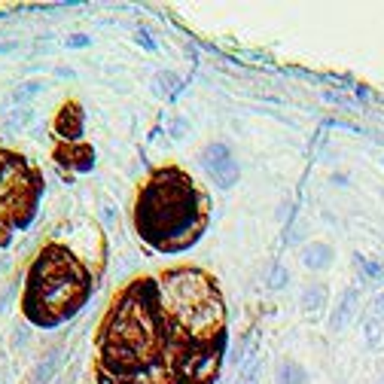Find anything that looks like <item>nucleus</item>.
I'll return each instance as SVG.
<instances>
[{"instance_id":"obj_1","label":"nucleus","mask_w":384,"mask_h":384,"mask_svg":"<svg viewBox=\"0 0 384 384\" xmlns=\"http://www.w3.org/2000/svg\"><path fill=\"white\" fill-rule=\"evenodd\" d=\"M138 226L159 247H183L196 238L201 217L198 196L189 180L177 171L156 177L138 201Z\"/></svg>"},{"instance_id":"obj_2","label":"nucleus","mask_w":384,"mask_h":384,"mask_svg":"<svg viewBox=\"0 0 384 384\" xmlns=\"http://www.w3.org/2000/svg\"><path fill=\"white\" fill-rule=\"evenodd\" d=\"M162 320L171 323L174 333H183L192 345H208L223 326V305L213 284L189 268L171 272L159 284Z\"/></svg>"},{"instance_id":"obj_3","label":"nucleus","mask_w":384,"mask_h":384,"mask_svg":"<svg viewBox=\"0 0 384 384\" xmlns=\"http://www.w3.org/2000/svg\"><path fill=\"white\" fill-rule=\"evenodd\" d=\"M31 308L40 320L55 323L76 311V305L83 302L86 290V275L83 268L71 263V256H64L61 251L46 253V259H40L34 268L31 281Z\"/></svg>"},{"instance_id":"obj_4","label":"nucleus","mask_w":384,"mask_h":384,"mask_svg":"<svg viewBox=\"0 0 384 384\" xmlns=\"http://www.w3.org/2000/svg\"><path fill=\"white\" fill-rule=\"evenodd\" d=\"M198 162L220 189H232L235 183H238V162L232 159V153H229V146L226 143H220V141L208 143L205 150H201Z\"/></svg>"},{"instance_id":"obj_5","label":"nucleus","mask_w":384,"mask_h":384,"mask_svg":"<svg viewBox=\"0 0 384 384\" xmlns=\"http://www.w3.org/2000/svg\"><path fill=\"white\" fill-rule=\"evenodd\" d=\"M360 305H363V293H360V287L351 284V287H345L342 293H338L335 308L330 311V333H345L348 326L357 320Z\"/></svg>"},{"instance_id":"obj_6","label":"nucleus","mask_w":384,"mask_h":384,"mask_svg":"<svg viewBox=\"0 0 384 384\" xmlns=\"http://www.w3.org/2000/svg\"><path fill=\"white\" fill-rule=\"evenodd\" d=\"M299 259L308 272H326V268H333V263H335V251H333V244H326V241H305L299 247Z\"/></svg>"},{"instance_id":"obj_7","label":"nucleus","mask_w":384,"mask_h":384,"mask_svg":"<svg viewBox=\"0 0 384 384\" xmlns=\"http://www.w3.org/2000/svg\"><path fill=\"white\" fill-rule=\"evenodd\" d=\"M64 348H49L46 357L37 360V366L31 369V375H28V384H52L55 375H59V369L64 363Z\"/></svg>"},{"instance_id":"obj_8","label":"nucleus","mask_w":384,"mask_h":384,"mask_svg":"<svg viewBox=\"0 0 384 384\" xmlns=\"http://www.w3.org/2000/svg\"><path fill=\"white\" fill-rule=\"evenodd\" d=\"M326 305H330V290L320 281H314V284H305L302 293H299V308L305 314H320Z\"/></svg>"},{"instance_id":"obj_9","label":"nucleus","mask_w":384,"mask_h":384,"mask_svg":"<svg viewBox=\"0 0 384 384\" xmlns=\"http://www.w3.org/2000/svg\"><path fill=\"white\" fill-rule=\"evenodd\" d=\"M275 384H311V372L296 360H281L275 366Z\"/></svg>"},{"instance_id":"obj_10","label":"nucleus","mask_w":384,"mask_h":384,"mask_svg":"<svg viewBox=\"0 0 384 384\" xmlns=\"http://www.w3.org/2000/svg\"><path fill=\"white\" fill-rule=\"evenodd\" d=\"M360 335H363L366 351H372V354H381V351H384V320L366 314L363 326H360Z\"/></svg>"},{"instance_id":"obj_11","label":"nucleus","mask_w":384,"mask_h":384,"mask_svg":"<svg viewBox=\"0 0 384 384\" xmlns=\"http://www.w3.org/2000/svg\"><path fill=\"white\" fill-rule=\"evenodd\" d=\"M59 134L64 141H76L83 134V116H80V110L76 107H64L61 110V116H59Z\"/></svg>"},{"instance_id":"obj_12","label":"nucleus","mask_w":384,"mask_h":384,"mask_svg":"<svg viewBox=\"0 0 384 384\" xmlns=\"http://www.w3.org/2000/svg\"><path fill=\"white\" fill-rule=\"evenodd\" d=\"M351 259H354V268L360 272V278H363V281H378V278H384V263H378V259H369V256H363V253H354Z\"/></svg>"},{"instance_id":"obj_13","label":"nucleus","mask_w":384,"mask_h":384,"mask_svg":"<svg viewBox=\"0 0 384 384\" xmlns=\"http://www.w3.org/2000/svg\"><path fill=\"white\" fill-rule=\"evenodd\" d=\"M180 86H183V83H180V76L174 71H162V74H156V80H153L156 95H174Z\"/></svg>"},{"instance_id":"obj_14","label":"nucleus","mask_w":384,"mask_h":384,"mask_svg":"<svg viewBox=\"0 0 384 384\" xmlns=\"http://www.w3.org/2000/svg\"><path fill=\"white\" fill-rule=\"evenodd\" d=\"M290 284V272L287 266H275L272 272H268V290H284Z\"/></svg>"},{"instance_id":"obj_15","label":"nucleus","mask_w":384,"mask_h":384,"mask_svg":"<svg viewBox=\"0 0 384 384\" xmlns=\"http://www.w3.org/2000/svg\"><path fill=\"white\" fill-rule=\"evenodd\" d=\"M40 89H43V83H40V80H28V83H21V86L16 89V101L21 104V101H28V98H34V95H40Z\"/></svg>"},{"instance_id":"obj_16","label":"nucleus","mask_w":384,"mask_h":384,"mask_svg":"<svg viewBox=\"0 0 384 384\" xmlns=\"http://www.w3.org/2000/svg\"><path fill=\"white\" fill-rule=\"evenodd\" d=\"M34 119V113L31 110H16L13 113V116H9V122H6V128L9 131H21V128H25L28 126V122Z\"/></svg>"},{"instance_id":"obj_17","label":"nucleus","mask_w":384,"mask_h":384,"mask_svg":"<svg viewBox=\"0 0 384 384\" xmlns=\"http://www.w3.org/2000/svg\"><path fill=\"white\" fill-rule=\"evenodd\" d=\"M369 314H372V318H378V320H384V290L372 296V302H369Z\"/></svg>"},{"instance_id":"obj_18","label":"nucleus","mask_w":384,"mask_h":384,"mask_svg":"<svg viewBox=\"0 0 384 384\" xmlns=\"http://www.w3.org/2000/svg\"><path fill=\"white\" fill-rule=\"evenodd\" d=\"M86 46H92V37H89V34H71V37H67V49H86Z\"/></svg>"},{"instance_id":"obj_19","label":"nucleus","mask_w":384,"mask_h":384,"mask_svg":"<svg viewBox=\"0 0 384 384\" xmlns=\"http://www.w3.org/2000/svg\"><path fill=\"white\" fill-rule=\"evenodd\" d=\"M101 220H104L107 226H116V220H119V213H116V208L110 205V201H104L101 205Z\"/></svg>"},{"instance_id":"obj_20","label":"nucleus","mask_w":384,"mask_h":384,"mask_svg":"<svg viewBox=\"0 0 384 384\" xmlns=\"http://www.w3.org/2000/svg\"><path fill=\"white\" fill-rule=\"evenodd\" d=\"M16 293H19V284H9V287L4 290V296H0V311H9V305H13Z\"/></svg>"},{"instance_id":"obj_21","label":"nucleus","mask_w":384,"mask_h":384,"mask_svg":"<svg viewBox=\"0 0 384 384\" xmlns=\"http://www.w3.org/2000/svg\"><path fill=\"white\" fill-rule=\"evenodd\" d=\"M28 338H31V333L25 330V326H21V330L13 333V345H16V348H25V345H28Z\"/></svg>"},{"instance_id":"obj_22","label":"nucleus","mask_w":384,"mask_h":384,"mask_svg":"<svg viewBox=\"0 0 384 384\" xmlns=\"http://www.w3.org/2000/svg\"><path fill=\"white\" fill-rule=\"evenodd\" d=\"M138 43H141V46H143V49H150V52L156 49V43L150 40V34H146V31H138Z\"/></svg>"},{"instance_id":"obj_23","label":"nucleus","mask_w":384,"mask_h":384,"mask_svg":"<svg viewBox=\"0 0 384 384\" xmlns=\"http://www.w3.org/2000/svg\"><path fill=\"white\" fill-rule=\"evenodd\" d=\"M183 131H186V122H183V119H177L174 126H171V134H174V138H183Z\"/></svg>"},{"instance_id":"obj_24","label":"nucleus","mask_w":384,"mask_h":384,"mask_svg":"<svg viewBox=\"0 0 384 384\" xmlns=\"http://www.w3.org/2000/svg\"><path fill=\"white\" fill-rule=\"evenodd\" d=\"M55 384H74V378L67 375V378H59V381H55Z\"/></svg>"},{"instance_id":"obj_25","label":"nucleus","mask_w":384,"mask_h":384,"mask_svg":"<svg viewBox=\"0 0 384 384\" xmlns=\"http://www.w3.org/2000/svg\"><path fill=\"white\" fill-rule=\"evenodd\" d=\"M372 384H384V375H381V378H378V381H372Z\"/></svg>"},{"instance_id":"obj_26","label":"nucleus","mask_w":384,"mask_h":384,"mask_svg":"<svg viewBox=\"0 0 384 384\" xmlns=\"http://www.w3.org/2000/svg\"><path fill=\"white\" fill-rule=\"evenodd\" d=\"M180 384H189V381H180Z\"/></svg>"},{"instance_id":"obj_27","label":"nucleus","mask_w":384,"mask_h":384,"mask_svg":"<svg viewBox=\"0 0 384 384\" xmlns=\"http://www.w3.org/2000/svg\"><path fill=\"white\" fill-rule=\"evenodd\" d=\"M381 165H384V159H381Z\"/></svg>"}]
</instances>
